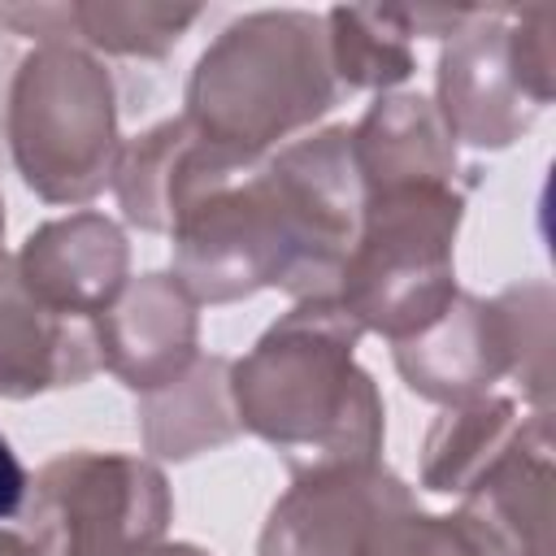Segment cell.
<instances>
[{
  "mask_svg": "<svg viewBox=\"0 0 556 556\" xmlns=\"http://www.w3.org/2000/svg\"><path fill=\"white\" fill-rule=\"evenodd\" d=\"M365 556H486V547L456 513L439 517L413 504L378 521V530L365 543Z\"/></svg>",
  "mask_w": 556,
  "mask_h": 556,
  "instance_id": "22",
  "label": "cell"
},
{
  "mask_svg": "<svg viewBox=\"0 0 556 556\" xmlns=\"http://www.w3.org/2000/svg\"><path fill=\"white\" fill-rule=\"evenodd\" d=\"M391 361L404 387L430 404L452 408L491 395V387L517 369L508 308L500 295L482 300L456 291L430 326L391 343Z\"/></svg>",
  "mask_w": 556,
  "mask_h": 556,
  "instance_id": "11",
  "label": "cell"
},
{
  "mask_svg": "<svg viewBox=\"0 0 556 556\" xmlns=\"http://www.w3.org/2000/svg\"><path fill=\"white\" fill-rule=\"evenodd\" d=\"M13 256L26 287L70 317L96 321L130 282V239L113 217L96 208L35 226Z\"/></svg>",
  "mask_w": 556,
  "mask_h": 556,
  "instance_id": "15",
  "label": "cell"
},
{
  "mask_svg": "<svg viewBox=\"0 0 556 556\" xmlns=\"http://www.w3.org/2000/svg\"><path fill=\"white\" fill-rule=\"evenodd\" d=\"M22 513L35 556H139L165 539L174 495L148 456L74 447L39 465Z\"/></svg>",
  "mask_w": 556,
  "mask_h": 556,
  "instance_id": "6",
  "label": "cell"
},
{
  "mask_svg": "<svg viewBox=\"0 0 556 556\" xmlns=\"http://www.w3.org/2000/svg\"><path fill=\"white\" fill-rule=\"evenodd\" d=\"M556 100V13L469 9L443 39L434 65V109L452 143L478 152L513 148Z\"/></svg>",
  "mask_w": 556,
  "mask_h": 556,
  "instance_id": "5",
  "label": "cell"
},
{
  "mask_svg": "<svg viewBox=\"0 0 556 556\" xmlns=\"http://www.w3.org/2000/svg\"><path fill=\"white\" fill-rule=\"evenodd\" d=\"M269 178L287 208L300 256L287 295L291 300L334 295L369 200L352 152V126H321L282 143L278 152H269Z\"/></svg>",
  "mask_w": 556,
  "mask_h": 556,
  "instance_id": "8",
  "label": "cell"
},
{
  "mask_svg": "<svg viewBox=\"0 0 556 556\" xmlns=\"http://www.w3.org/2000/svg\"><path fill=\"white\" fill-rule=\"evenodd\" d=\"M530 413L513 395H478L443 408L421 439V486L465 495L526 430Z\"/></svg>",
  "mask_w": 556,
  "mask_h": 556,
  "instance_id": "19",
  "label": "cell"
},
{
  "mask_svg": "<svg viewBox=\"0 0 556 556\" xmlns=\"http://www.w3.org/2000/svg\"><path fill=\"white\" fill-rule=\"evenodd\" d=\"M26 491H30V478H26V469H22L17 452H13V443H9L4 430H0V521L17 517V513L26 508Z\"/></svg>",
  "mask_w": 556,
  "mask_h": 556,
  "instance_id": "23",
  "label": "cell"
},
{
  "mask_svg": "<svg viewBox=\"0 0 556 556\" xmlns=\"http://www.w3.org/2000/svg\"><path fill=\"white\" fill-rule=\"evenodd\" d=\"M413 504L417 491L382 460L300 473L274 500L256 556H365L378 521Z\"/></svg>",
  "mask_w": 556,
  "mask_h": 556,
  "instance_id": "9",
  "label": "cell"
},
{
  "mask_svg": "<svg viewBox=\"0 0 556 556\" xmlns=\"http://www.w3.org/2000/svg\"><path fill=\"white\" fill-rule=\"evenodd\" d=\"M0 556H35L30 539L17 534V530H0Z\"/></svg>",
  "mask_w": 556,
  "mask_h": 556,
  "instance_id": "25",
  "label": "cell"
},
{
  "mask_svg": "<svg viewBox=\"0 0 556 556\" xmlns=\"http://www.w3.org/2000/svg\"><path fill=\"white\" fill-rule=\"evenodd\" d=\"M9 161L43 204H91L122 152L117 83L74 43H35L4 96Z\"/></svg>",
  "mask_w": 556,
  "mask_h": 556,
  "instance_id": "3",
  "label": "cell"
},
{
  "mask_svg": "<svg viewBox=\"0 0 556 556\" xmlns=\"http://www.w3.org/2000/svg\"><path fill=\"white\" fill-rule=\"evenodd\" d=\"M139 556H213V552H208V547H200V543H178V539H174V543H165V539H161V543L143 547Z\"/></svg>",
  "mask_w": 556,
  "mask_h": 556,
  "instance_id": "24",
  "label": "cell"
},
{
  "mask_svg": "<svg viewBox=\"0 0 556 556\" xmlns=\"http://www.w3.org/2000/svg\"><path fill=\"white\" fill-rule=\"evenodd\" d=\"M465 187L430 182L365 200L361 235L339 274V304L365 334L391 343L430 326L456 287V235Z\"/></svg>",
  "mask_w": 556,
  "mask_h": 556,
  "instance_id": "4",
  "label": "cell"
},
{
  "mask_svg": "<svg viewBox=\"0 0 556 556\" xmlns=\"http://www.w3.org/2000/svg\"><path fill=\"white\" fill-rule=\"evenodd\" d=\"M0 243H4V195H0Z\"/></svg>",
  "mask_w": 556,
  "mask_h": 556,
  "instance_id": "26",
  "label": "cell"
},
{
  "mask_svg": "<svg viewBox=\"0 0 556 556\" xmlns=\"http://www.w3.org/2000/svg\"><path fill=\"white\" fill-rule=\"evenodd\" d=\"M556 443L552 413H530L521 439L460 495L456 517L486 556H556Z\"/></svg>",
  "mask_w": 556,
  "mask_h": 556,
  "instance_id": "13",
  "label": "cell"
},
{
  "mask_svg": "<svg viewBox=\"0 0 556 556\" xmlns=\"http://www.w3.org/2000/svg\"><path fill=\"white\" fill-rule=\"evenodd\" d=\"M339 100L326 17L313 9H252L226 22L191 65L182 117L222 143L269 156L313 130Z\"/></svg>",
  "mask_w": 556,
  "mask_h": 556,
  "instance_id": "2",
  "label": "cell"
},
{
  "mask_svg": "<svg viewBox=\"0 0 556 556\" xmlns=\"http://www.w3.org/2000/svg\"><path fill=\"white\" fill-rule=\"evenodd\" d=\"M508 321H513V352L517 369L513 382L534 404V413H552V348H556V295L552 282L530 278L500 291Z\"/></svg>",
  "mask_w": 556,
  "mask_h": 556,
  "instance_id": "21",
  "label": "cell"
},
{
  "mask_svg": "<svg viewBox=\"0 0 556 556\" xmlns=\"http://www.w3.org/2000/svg\"><path fill=\"white\" fill-rule=\"evenodd\" d=\"M261 161L265 156L204 135L187 117H165L122 143L109 187L130 226L169 235L204 191L256 169Z\"/></svg>",
  "mask_w": 556,
  "mask_h": 556,
  "instance_id": "10",
  "label": "cell"
},
{
  "mask_svg": "<svg viewBox=\"0 0 556 556\" xmlns=\"http://www.w3.org/2000/svg\"><path fill=\"white\" fill-rule=\"evenodd\" d=\"M169 274L195 304H235L256 291H291L295 235L269 178V156L204 191L169 230Z\"/></svg>",
  "mask_w": 556,
  "mask_h": 556,
  "instance_id": "7",
  "label": "cell"
},
{
  "mask_svg": "<svg viewBox=\"0 0 556 556\" xmlns=\"http://www.w3.org/2000/svg\"><path fill=\"white\" fill-rule=\"evenodd\" d=\"M139 434L143 447L161 460H195L243 434L230 391V356L200 352L187 374L161 391L139 395Z\"/></svg>",
  "mask_w": 556,
  "mask_h": 556,
  "instance_id": "18",
  "label": "cell"
},
{
  "mask_svg": "<svg viewBox=\"0 0 556 556\" xmlns=\"http://www.w3.org/2000/svg\"><path fill=\"white\" fill-rule=\"evenodd\" d=\"M104 369L135 395L161 391L200 356V304L174 274H139L96 317Z\"/></svg>",
  "mask_w": 556,
  "mask_h": 556,
  "instance_id": "12",
  "label": "cell"
},
{
  "mask_svg": "<svg viewBox=\"0 0 556 556\" xmlns=\"http://www.w3.org/2000/svg\"><path fill=\"white\" fill-rule=\"evenodd\" d=\"M204 17L200 4L156 0H70V4H0V26L35 43H74L91 56L165 61Z\"/></svg>",
  "mask_w": 556,
  "mask_h": 556,
  "instance_id": "16",
  "label": "cell"
},
{
  "mask_svg": "<svg viewBox=\"0 0 556 556\" xmlns=\"http://www.w3.org/2000/svg\"><path fill=\"white\" fill-rule=\"evenodd\" d=\"M352 152L365 178V195L400 191V187H469L478 169H465L456 143L421 91H387L378 96L361 122L352 126Z\"/></svg>",
  "mask_w": 556,
  "mask_h": 556,
  "instance_id": "17",
  "label": "cell"
},
{
  "mask_svg": "<svg viewBox=\"0 0 556 556\" xmlns=\"http://www.w3.org/2000/svg\"><path fill=\"white\" fill-rule=\"evenodd\" d=\"M326 39H330V70L352 91H395L417 74L413 30L404 9H369V4H339L326 9Z\"/></svg>",
  "mask_w": 556,
  "mask_h": 556,
  "instance_id": "20",
  "label": "cell"
},
{
  "mask_svg": "<svg viewBox=\"0 0 556 556\" xmlns=\"http://www.w3.org/2000/svg\"><path fill=\"white\" fill-rule=\"evenodd\" d=\"M100 369L96 321L43 304L26 287L17 256L0 248V400H35L83 387Z\"/></svg>",
  "mask_w": 556,
  "mask_h": 556,
  "instance_id": "14",
  "label": "cell"
},
{
  "mask_svg": "<svg viewBox=\"0 0 556 556\" xmlns=\"http://www.w3.org/2000/svg\"><path fill=\"white\" fill-rule=\"evenodd\" d=\"M361 334L339 295H317L295 300L230 361L239 426L269 443L291 478L382 460L387 404L356 361Z\"/></svg>",
  "mask_w": 556,
  "mask_h": 556,
  "instance_id": "1",
  "label": "cell"
}]
</instances>
